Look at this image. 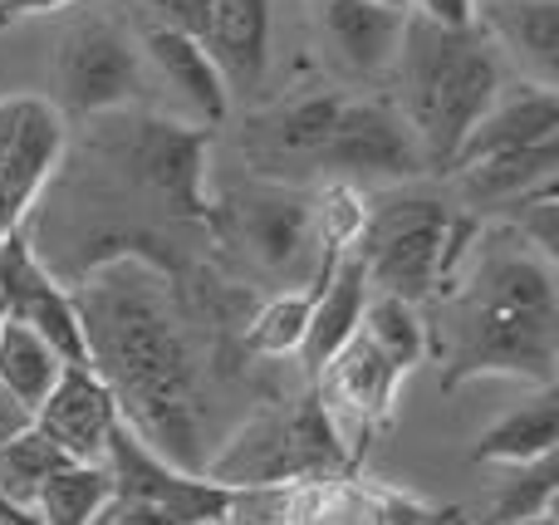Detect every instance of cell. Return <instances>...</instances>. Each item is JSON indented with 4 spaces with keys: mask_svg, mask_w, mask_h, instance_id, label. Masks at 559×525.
<instances>
[{
    "mask_svg": "<svg viewBox=\"0 0 559 525\" xmlns=\"http://www.w3.org/2000/svg\"><path fill=\"white\" fill-rule=\"evenodd\" d=\"M88 369L108 383L123 422L173 467L202 472V393L173 290L138 255L98 265L74 295Z\"/></svg>",
    "mask_w": 559,
    "mask_h": 525,
    "instance_id": "obj_1",
    "label": "cell"
},
{
    "mask_svg": "<svg viewBox=\"0 0 559 525\" xmlns=\"http://www.w3.org/2000/svg\"><path fill=\"white\" fill-rule=\"evenodd\" d=\"M559 359V310L555 275L540 251L525 241H506V251H486L472 285L452 310V363L442 389L476 373H521L531 383H555Z\"/></svg>",
    "mask_w": 559,
    "mask_h": 525,
    "instance_id": "obj_2",
    "label": "cell"
},
{
    "mask_svg": "<svg viewBox=\"0 0 559 525\" xmlns=\"http://www.w3.org/2000/svg\"><path fill=\"white\" fill-rule=\"evenodd\" d=\"M397 114L407 118L427 167L447 172L466 128L501 94V59L476 25L447 29L407 15L403 45L393 55Z\"/></svg>",
    "mask_w": 559,
    "mask_h": 525,
    "instance_id": "obj_3",
    "label": "cell"
},
{
    "mask_svg": "<svg viewBox=\"0 0 559 525\" xmlns=\"http://www.w3.org/2000/svg\"><path fill=\"white\" fill-rule=\"evenodd\" d=\"M472 236V216H456L452 206L427 192H397L383 196L373 212H364L348 251L364 261L368 290L403 295L417 305L456 271Z\"/></svg>",
    "mask_w": 559,
    "mask_h": 525,
    "instance_id": "obj_4",
    "label": "cell"
},
{
    "mask_svg": "<svg viewBox=\"0 0 559 525\" xmlns=\"http://www.w3.org/2000/svg\"><path fill=\"white\" fill-rule=\"evenodd\" d=\"M344 467V442L334 432V418L324 408V393H309L285 413L251 418L212 462L202 477H212L226 491L251 487H285L299 477H329Z\"/></svg>",
    "mask_w": 559,
    "mask_h": 525,
    "instance_id": "obj_5",
    "label": "cell"
},
{
    "mask_svg": "<svg viewBox=\"0 0 559 525\" xmlns=\"http://www.w3.org/2000/svg\"><path fill=\"white\" fill-rule=\"evenodd\" d=\"M226 246L246 255L255 271L265 275H305L309 265H324L334 251L319 255L324 226H319V206L305 192L280 182H246L226 192L216 206H206Z\"/></svg>",
    "mask_w": 559,
    "mask_h": 525,
    "instance_id": "obj_6",
    "label": "cell"
},
{
    "mask_svg": "<svg viewBox=\"0 0 559 525\" xmlns=\"http://www.w3.org/2000/svg\"><path fill=\"white\" fill-rule=\"evenodd\" d=\"M104 467L114 477L118 501H133V506L163 516L167 525H216L226 521V506H231V491L216 487L202 472H182L167 457H157L128 422H118L114 438H108Z\"/></svg>",
    "mask_w": 559,
    "mask_h": 525,
    "instance_id": "obj_7",
    "label": "cell"
},
{
    "mask_svg": "<svg viewBox=\"0 0 559 525\" xmlns=\"http://www.w3.org/2000/svg\"><path fill=\"white\" fill-rule=\"evenodd\" d=\"M206 143L212 128L173 118H133L114 138V157L177 216H206Z\"/></svg>",
    "mask_w": 559,
    "mask_h": 525,
    "instance_id": "obj_8",
    "label": "cell"
},
{
    "mask_svg": "<svg viewBox=\"0 0 559 525\" xmlns=\"http://www.w3.org/2000/svg\"><path fill=\"white\" fill-rule=\"evenodd\" d=\"M55 84L64 108L74 114H108V108L128 104L143 84L138 39L104 15L74 20L55 49Z\"/></svg>",
    "mask_w": 559,
    "mask_h": 525,
    "instance_id": "obj_9",
    "label": "cell"
},
{
    "mask_svg": "<svg viewBox=\"0 0 559 525\" xmlns=\"http://www.w3.org/2000/svg\"><path fill=\"white\" fill-rule=\"evenodd\" d=\"M314 167L344 177V182H407V177L427 172V157L393 104H378V98L348 104L344 98Z\"/></svg>",
    "mask_w": 559,
    "mask_h": 525,
    "instance_id": "obj_10",
    "label": "cell"
},
{
    "mask_svg": "<svg viewBox=\"0 0 559 525\" xmlns=\"http://www.w3.org/2000/svg\"><path fill=\"white\" fill-rule=\"evenodd\" d=\"M64 153V118L49 98H0V236H10L25 206L49 182Z\"/></svg>",
    "mask_w": 559,
    "mask_h": 525,
    "instance_id": "obj_11",
    "label": "cell"
},
{
    "mask_svg": "<svg viewBox=\"0 0 559 525\" xmlns=\"http://www.w3.org/2000/svg\"><path fill=\"white\" fill-rule=\"evenodd\" d=\"M118 422H123L118 398L108 393V383L88 363H64L59 383L35 408V428L74 462H104L108 438H114Z\"/></svg>",
    "mask_w": 559,
    "mask_h": 525,
    "instance_id": "obj_12",
    "label": "cell"
},
{
    "mask_svg": "<svg viewBox=\"0 0 559 525\" xmlns=\"http://www.w3.org/2000/svg\"><path fill=\"white\" fill-rule=\"evenodd\" d=\"M338 94H299L289 104H275L265 114H255L246 123V157L255 163V172L280 177L289 167H314L319 147H324L329 128L338 118Z\"/></svg>",
    "mask_w": 559,
    "mask_h": 525,
    "instance_id": "obj_13",
    "label": "cell"
},
{
    "mask_svg": "<svg viewBox=\"0 0 559 525\" xmlns=\"http://www.w3.org/2000/svg\"><path fill=\"white\" fill-rule=\"evenodd\" d=\"M407 10L393 0H319V35L348 74H383L403 45Z\"/></svg>",
    "mask_w": 559,
    "mask_h": 525,
    "instance_id": "obj_14",
    "label": "cell"
},
{
    "mask_svg": "<svg viewBox=\"0 0 559 525\" xmlns=\"http://www.w3.org/2000/svg\"><path fill=\"white\" fill-rule=\"evenodd\" d=\"M364 305H368L364 261H358V255L344 246V251L329 261V271L319 275L314 305H309V324H305V334H299V349H295L309 379H319V373H324V363L334 359V354L358 334Z\"/></svg>",
    "mask_w": 559,
    "mask_h": 525,
    "instance_id": "obj_15",
    "label": "cell"
},
{
    "mask_svg": "<svg viewBox=\"0 0 559 525\" xmlns=\"http://www.w3.org/2000/svg\"><path fill=\"white\" fill-rule=\"evenodd\" d=\"M202 49L222 74L226 94H255L271 64V0H212Z\"/></svg>",
    "mask_w": 559,
    "mask_h": 525,
    "instance_id": "obj_16",
    "label": "cell"
},
{
    "mask_svg": "<svg viewBox=\"0 0 559 525\" xmlns=\"http://www.w3.org/2000/svg\"><path fill=\"white\" fill-rule=\"evenodd\" d=\"M138 55H143V64L157 69V79L182 98L187 114L202 128H216L231 114V94H226L222 74H216V64L206 59L197 35H182V29H167V25H143Z\"/></svg>",
    "mask_w": 559,
    "mask_h": 525,
    "instance_id": "obj_17",
    "label": "cell"
},
{
    "mask_svg": "<svg viewBox=\"0 0 559 525\" xmlns=\"http://www.w3.org/2000/svg\"><path fill=\"white\" fill-rule=\"evenodd\" d=\"M559 138V98L550 84H521L511 94H496V104L466 128L462 147H456L452 167L476 163V157H491V153H511V147H531V143H550Z\"/></svg>",
    "mask_w": 559,
    "mask_h": 525,
    "instance_id": "obj_18",
    "label": "cell"
},
{
    "mask_svg": "<svg viewBox=\"0 0 559 525\" xmlns=\"http://www.w3.org/2000/svg\"><path fill=\"white\" fill-rule=\"evenodd\" d=\"M476 29L501 45L531 84L559 79V0H476Z\"/></svg>",
    "mask_w": 559,
    "mask_h": 525,
    "instance_id": "obj_19",
    "label": "cell"
},
{
    "mask_svg": "<svg viewBox=\"0 0 559 525\" xmlns=\"http://www.w3.org/2000/svg\"><path fill=\"white\" fill-rule=\"evenodd\" d=\"M555 172H559V138L476 157V163L456 167V182H462V196L472 206H511L521 196H531L535 187L555 182Z\"/></svg>",
    "mask_w": 559,
    "mask_h": 525,
    "instance_id": "obj_20",
    "label": "cell"
},
{
    "mask_svg": "<svg viewBox=\"0 0 559 525\" xmlns=\"http://www.w3.org/2000/svg\"><path fill=\"white\" fill-rule=\"evenodd\" d=\"M559 442V389L545 383L540 398L521 403L515 413H506L491 432H481L472 457L476 462H506V467H525V462L550 457Z\"/></svg>",
    "mask_w": 559,
    "mask_h": 525,
    "instance_id": "obj_21",
    "label": "cell"
},
{
    "mask_svg": "<svg viewBox=\"0 0 559 525\" xmlns=\"http://www.w3.org/2000/svg\"><path fill=\"white\" fill-rule=\"evenodd\" d=\"M319 379H329L334 398L368 428V422H378L388 413V398H393L397 373L388 369L383 354H378L364 334H354V339H348L344 349L324 363V373H319Z\"/></svg>",
    "mask_w": 559,
    "mask_h": 525,
    "instance_id": "obj_22",
    "label": "cell"
},
{
    "mask_svg": "<svg viewBox=\"0 0 559 525\" xmlns=\"http://www.w3.org/2000/svg\"><path fill=\"white\" fill-rule=\"evenodd\" d=\"M108 501H114V477H108L104 462L64 457L39 487L35 516L39 525H88Z\"/></svg>",
    "mask_w": 559,
    "mask_h": 525,
    "instance_id": "obj_23",
    "label": "cell"
},
{
    "mask_svg": "<svg viewBox=\"0 0 559 525\" xmlns=\"http://www.w3.org/2000/svg\"><path fill=\"white\" fill-rule=\"evenodd\" d=\"M59 373H64V359L55 354V344L39 339V334L20 320H0V383H5L29 413L45 403V393L59 383Z\"/></svg>",
    "mask_w": 559,
    "mask_h": 525,
    "instance_id": "obj_24",
    "label": "cell"
},
{
    "mask_svg": "<svg viewBox=\"0 0 559 525\" xmlns=\"http://www.w3.org/2000/svg\"><path fill=\"white\" fill-rule=\"evenodd\" d=\"M358 334L383 354V363L403 379L407 369H417L427 354V330L417 320V305L403 300V295H383V290H368L364 305V320H358Z\"/></svg>",
    "mask_w": 559,
    "mask_h": 525,
    "instance_id": "obj_25",
    "label": "cell"
},
{
    "mask_svg": "<svg viewBox=\"0 0 559 525\" xmlns=\"http://www.w3.org/2000/svg\"><path fill=\"white\" fill-rule=\"evenodd\" d=\"M334 261V255H329ZM329 261L319 265V275L329 271ZM319 275L309 281V290H285L246 324V349L251 354H265V359H280V354H295L299 349V334L309 324V305H314V290H319Z\"/></svg>",
    "mask_w": 559,
    "mask_h": 525,
    "instance_id": "obj_26",
    "label": "cell"
},
{
    "mask_svg": "<svg viewBox=\"0 0 559 525\" xmlns=\"http://www.w3.org/2000/svg\"><path fill=\"white\" fill-rule=\"evenodd\" d=\"M138 10L147 15V25H167L182 35L202 39L206 20H212V0H138Z\"/></svg>",
    "mask_w": 559,
    "mask_h": 525,
    "instance_id": "obj_27",
    "label": "cell"
},
{
    "mask_svg": "<svg viewBox=\"0 0 559 525\" xmlns=\"http://www.w3.org/2000/svg\"><path fill=\"white\" fill-rule=\"evenodd\" d=\"M403 10L417 20H432V25H447V29L476 25V0H403Z\"/></svg>",
    "mask_w": 559,
    "mask_h": 525,
    "instance_id": "obj_28",
    "label": "cell"
},
{
    "mask_svg": "<svg viewBox=\"0 0 559 525\" xmlns=\"http://www.w3.org/2000/svg\"><path fill=\"white\" fill-rule=\"evenodd\" d=\"M29 422H35V413L25 408V403L15 398V393L5 389V383H0V442H10V438H20V432L29 428Z\"/></svg>",
    "mask_w": 559,
    "mask_h": 525,
    "instance_id": "obj_29",
    "label": "cell"
},
{
    "mask_svg": "<svg viewBox=\"0 0 559 525\" xmlns=\"http://www.w3.org/2000/svg\"><path fill=\"white\" fill-rule=\"evenodd\" d=\"M74 0H0V20L10 15H49V10H64Z\"/></svg>",
    "mask_w": 559,
    "mask_h": 525,
    "instance_id": "obj_30",
    "label": "cell"
},
{
    "mask_svg": "<svg viewBox=\"0 0 559 525\" xmlns=\"http://www.w3.org/2000/svg\"><path fill=\"white\" fill-rule=\"evenodd\" d=\"M0 320H5V290H0Z\"/></svg>",
    "mask_w": 559,
    "mask_h": 525,
    "instance_id": "obj_31",
    "label": "cell"
},
{
    "mask_svg": "<svg viewBox=\"0 0 559 525\" xmlns=\"http://www.w3.org/2000/svg\"><path fill=\"white\" fill-rule=\"evenodd\" d=\"M393 5H403V0H393Z\"/></svg>",
    "mask_w": 559,
    "mask_h": 525,
    "instance_id": "obj_32",
    "label": "cell"
}]
</instances>
